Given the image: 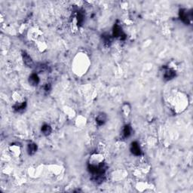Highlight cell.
<instances>
[{"instance_id": "cell-13", "label": "cell", "mask_w": 193, "mask_h": 193, "mask_svg": "<svg viewBox=\"0 0 193 193\" xmlns=\"http://www.w3.org/2000/svg\"><path fill=\"white\" fill-rule=\"evenodd\" d=\"M122 110H123V112H124V116H127L129 113H130V106H129V104H124V105L123 106Z\"/></svg>"}, {"instance_id": "cell-9", "label": "cell", "mask_w": 193, "mask_h": 193, "mask_svg": "<svg viewBox=\"0 0 193 193\" xmlns=\"http://www.w3.org/2000/svg\"><path fill=\"white\" fill-rule=\"evenodd\" d=\"M132 133V129L131 127H130L129 124H126L124 125V127H123L122 130V133H121V137L124 139H127L130 135H131Z\"/></svg>"}, {"instance_id": "cell-4", "label": "cell", "mask_w": 193, "mask_h": 193, "mask_svg": "<svg viewBox=\"0 0 193 193\" xmlns=\"http://www.w3.org/2000/svg\"><path fill=\"white\" fill-rule=\"evenodd\" d=\"M130 152L136 156H141L142 151L141 149H140V145H139V143L137 142L134 141L133 143H131V144H130Z\"/></svg>"}, {"instance_id": "cell-3", "label": "cell", "mask_w": 193, "mask_h": 193, "mask_svg": "<svg viewBox=\"0 0 193 193\" xmlns=\"http://www.w3.org/2000/svg\"><path fill=\"white\" fill-rule=\"evenodd\" d=\"M180 20L185 24H189L190 21L192 19V15H190L189 12L187 11V10L181 9L180 11Z\"/></svg>"}, {"instance_id": "cell-5", "label": "cell", "mask_w": 193, "mask_h": 193, "mask_svg": "<svg viewBox=\"0 0 193 193\" xmlns=\"http://www.w3.org/2000/svg\"><path fill=\"white\" fill-rule=\"evenodd\" d=\"M22 57L23 60H24V63L27 67L32 68L34 66V62H33V59L31 58V57L25 51L22 52Z\"/></svg>"}, {"instance_id": "cell-10", "label": "cell", "mask_w": 193, "mask_h": 193, "mask_svg": "<svg viewBox=\"0 0 193 193\" xmlns=\"http://www.w3.org/2000/svg\"><path fill=\"white\" fill-rule=\"evenodd\" d=\"M37 151V146L36 143H30L28 144L27 146V152L30 156H33L36 153V152Z\"/></svg>"}, {"instance_id": "cell-15", "label": "cell", "mask_w": 193, "mask_h": 193, "mask_svg": "<svg viewBox=\"0 0 193 193\" xmlns=\"http://www.w3.org/2000/svg\"><path fill=\"white\" fill-rule=\"evenodd\" d=\"M51 85L50 84H45V85L43 86V90H44L45 92H48V91H50L51 90Z\"/></svg>"}, {"instance_id": "cell-7", "label": "cell", "mask_w": 193, "mask_h": 193, "mask_svg": "<svg viewBox=\"0 0 193 193\" xmlns=\"http://www.w3.org/2000/svg\"><path fill=\"white\" fill-rule=\"evenodd\" d=\"M107 121V115L105 113H99L96 117V123L98 126H102Z\"/></svg>"}, {"instance_id": "cell-1", "label": "cell", "mask_w": 193, "mask_h": 193, "mask_svg": "<svg viewBox=\"0 0 193 193\" xmlns=\"http://www.w3.org/2000/svg\"><path fill=\"white\" fill-rule=\"evenodd\" d=\"M88 168L91 174V180L96 183H101L104 180L107 171L104 156L100 154H94L88 161Z\"/></svg>"}, {"instance_id": "cell-6", "label": "cell", "mask_w": 193, "mask_h": 193, "mask_svg": "<svg viewBox=\"0 0 193 193\" xmlns=\"http://www.w3.org/2000/svg\"><path fill=\"white\" fill-rule=\"evenodd\" d=\"M175 76H176V72L174 69H170V68L165 69V72H164V79L165 80L170 81L174 79Z\"/></svg>"}, {"instance_id": "cell-11", "label": "cell", "mask_w": 193, "mask_h": 193, "mask_svg": "<svg viewBox=\"0 0 193 193\" xmlns=\"http://www.w3.org/2000/svg\"><path fill=\"white\" fill-rule=\"evenodd\" d=\"M26 107H27V103L26 102H22V103H18V104H16L13 107L14 110H15L16 112H22L25 110Z\"/></svg>"}, {"instance_id": "cell-8", "label": "cell", "mask_w": 193, "mask_h": 193, "mask_svg": "<svg viewBox=\"0 0 193 193\" xmlns=\"http://www.w3.org/2000/svg\"><path fill=\"white\" fill-rule=\"evenodd\" d=\"M29 83L33 86H36L39 83V78L37 73H33L29 77Z\"/></svg>"}, {"instance_id": "cell-2", "label": "cell", "mask_w": 193, "mask_h": 193, "mask_svg": "<svg viewBox=\"0 0 193 193\" xmlns=\"http://www.w3.org/2000/svg\"><path fill=\"white\" fill-rule=\"evenodd\" d=\"M113 36L116 38H119L121 40H124L125 39V35L122 31V29L119 24H115L114 27H113Z\"/></svg>"}, {"instance_id": "cell-12", "label": "cell", "mask_w": 193, "mask_h": 193, "mask_svg": "<svg viewBox=\"0 0 193 193\" xmlns=\"http://www.w3.org/2000/svg\"><path fill=\"white\" fill-rule=\"evenodd\" d=\"M41 130H42V132L43 134L45 135V136H48V135L50 134L52 131L51 127V126L48 124H43V125L42 126Z\"/></svg>"}, {"instance_id": "cell-14", "label": "cell", "mask_w": 193, "mask_h": 193, "mask_svg": "<svg viewBox=\"0 0 193 193\" xmlns=\"http://www.w3.org/2000/svg\"><path fill=\"white\" fill-rule=\"evenodd\" d=\"M103 38H104V43L107 44L109 45L110 44V42H111V38L110 37V36H104Z\"/></svg>"}]
</instances>
